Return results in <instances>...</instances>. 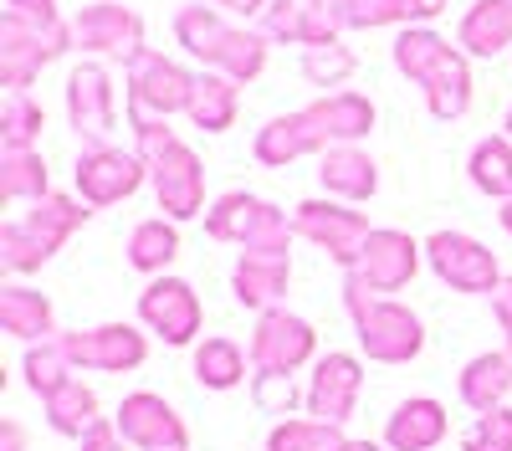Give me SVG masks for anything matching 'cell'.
<instances>
[{"instance_id":"obj_19","label":"cell","mask_w":512,"mask_h":451,"mask_svg":"<svg viewBox=\"0 0 512 451\" xmlns=\"http://www.w3.org/2000/svg\"><path fill=\"white\" fill-rule=\"evenodd\" d=\"M359 359L349 354H328L318 359L313 369V385H308V410H313V421H333V426H344L349 421V410L359 400Z\"/></svg>"},{"instance_id":"obj_44","label":"cell","mask_w":512,"mask_h":451,"mask_svg":"<svg viewBox=\"0 0 512 451\" xmlns=\"http://www.w3.org/2000/svg\"><path fill=\"white\" fill-rule=\"evenodd\" d=\"M210 6H221V11H231V16H262L267 0H210Z\"/></svg>"},{"instance_id":"obj_18","label":"cell","mask_w":512,"mask_h":451,"mask_svg":"<svg viewBox=\"0 0 512 451\" xmlns=\"http://www.w3.org/2000/svg\"><path fill=\"white\" fill-rule=\"evenodd\" d=\"M72 369H134L144 364V334H134L128 323H103V328H88V334H67L62 339Z\"/></svg>"},{"instance_id":"obj_43","label":"cell","mask_w":512,"mask_h":451,"mask_svg":"<svg viewBox=\"0 0 512 451\" xmlns=\"http://www.w3.org/2000/svg\"><path fill=\"white\" fill-rule=\"evenodd\" d=\"M492 303H497V318H502V328H507V354H512V277H502V282H497Z\"/></svg>"},{"instance_id":"obj_33","label":"cell","mask_w":512,"mask_h":451,"mask_svg":"<svg viewBox=\"0 0 512 451\" xmlns=\"http://www.w3.org/2000/svg\"><path fill=\"white\" fill-rule=\"evenodd\" d=\"M47 190V159L36 149H6L0 154V200H41Z\"/></svg>"},{"instance_id":"obj_30","label":"cell","mask_w":512,"mask_h":451,"mask_svg":"<svg viewBox=\"0 0 512 451\" xmlns=\"http://www.w3.org/2000/svg\"><path fill=\"white\" fill-rule=\"evenodd\" d=\"M41 400H47L52 431H62V436H88L98 426V400H93V390L82 380H67V385H57L52 395H41Z\"/></svg>"},{"instance_id":"obj_3","label":"cell","mask_w":512,"mask_h":451,"mask_svg":"<svg viewBox=\"0 0 512 451\" xmlns=\"http://www.w3.org/2000/svg\"><path fill=\"white\" fill-rule=\"evenodd\" d=\"M344 303L359 323V344L369 349V359L379 364H405L420 354L425 334H420V318L410 308H400L395 298H384V293H369V287L349 272L344 282Z\"/></svg>"},{"instance_id":"obj_34","label":"cell","mask_w":512,"mask_h":451,"mask_svg":"<svg viewBox=\"0 0 512 451\" xmlns=\"http://www.w3.org/2000/svg\"><path fill=\"white\" fill-rule=\"evenodd\" d=\"M0 323L16 339H36V334L47 339L52 334V303L41 293H31V287H6L0 293Z\"/></svg>"},{"instance_id":"obj_31","label":"cell","mask_w":512,"mask_h":451,"mask_svg":"<svg viewBox=\"0 0 512 451\" xmlns=\"http://www.w3.org/2000/svg\"><path fill=\"white\" fill-rule=\"evenodd\" d=\"M466 170H472V185L492 200H512V139L507 134H492L472 149L466 159Z\"/></svg>"},{"instance_id":"obj_15","label":"cell","mask_w":512,"mask_h":451,"mask_svg":"<svg viewBox=\"0 0 512 451\" xmlns=\"http://www.w3.org/2000/svg\"><path fill=\"white\" fill-rule=\"evenodd\" d=\"M154 170V195H159V211L169 221H190L200 216L205 205V170H200V154L190 144H175L159 164H149Z\"/></svg>"},{"instance_id":"obj_21","label":"cell","mask_w":512,"mask_h":451,"mask_svg":"<svg viewBox=\"0 0 512 451\" xmlns=\"http://www.w3.org/2000/svg\"><path fill=\"white\" fill-rule=\"evenodd\" d=\"M456 47L466 57H497L512 47V0H477L456 26Z\"/></svg>"},{"instance_id":"obj_42","label":"cell","mask_w":512,"mask_h":451,"mask_svg":"<svg viewBox=\"0 0 512 451\" xmlns=\"http://www.w3.org/2000/svg\"><path fill=\"white\" fill-rule=\"evenodd\" d=\"M77 441H82V451H123V431L108 426V421H98L88 436H77Z\"/></svg>"},{"instance_id":"obj_25","label":"cell","mask_w":512,"mask_h":451,"mask_svg":"<svg viewBox=\"0 0 512 451\" xmlns=\"http://www.w3.org/2000/svg\"><path fill=\"white\" fill-rule=\"evenodd\" d=\"M287 252H241L231 282H236V298L246 308H267L282 298V287H287Z\"/></svg>"},{"instance_id":"obj_23","label":"cell","mask_w":512,"mask_h":451,"mask_svg":"<svg viewBox=\"0 0 512 451\" xmlns=\"http://www.w3.org/2000/svg\"><path fill=\"white\" fill-rule=\"evenodd\" d=\"M262 36L267 41H292V47H328L338 41V31L308 6V0H272L262 11Z\"/></svg>"},{"instance_id":"obj_1","label":"cell","mask_w":512,"mask_h":451,"mask_svg":"<svg viewBox=\"0 0 512 451\" xmlns=\"http://www.w3.org/2000/svg\"><path fill=\"white\" fill-rule=\"evenodd\" d=\"M395 67L425 93V108L436 118L451 123L472 108V67H466V52L451 47L446 36L425 26H405L395 36Z\"/></svg>"},{"instance_id":"obj_16","label":"cell","mask_w":512,"mask_h":451,"mask_svg":"<svg viewBox=\"0 0 512 451\" xmlns=\"http://www.w3.org/2000/svg\"><path fill=\"white\" fill-rule=\"evenodd\" d=\"M420 267V246L405 236V231H369L364 241V257L349 267L369 293H395V287H405Z\"/></svg>"},{"instance_id":"obj_2","label":"cell","mask_w":512,"mask_h":451,"mask_svg":"<svg viewBox=\"0 0 512 451\" xmlns=\"http://www.w3.org/2000/svg\"><path fill=\"white\" fill-rule=\"evenodd\" d=\"M175 36H180V47L190 57L205 62V72H226L231 82H251L267 67V36L246 31V26H231L210 6H185L175 16Z\"/></svg>"},{"instance_id":"obj_41","label":"cell","mask_w":512,"mask_h":451,"mask_svg":"<svg viewBox=\"0 0 512 451\" xmlns=\"http://www.w3.org/2000/svg\"><path fill=\"white\" fill-rule=\"evenodd\" d=\"M6 16H21L26 26H41V31L62 26V16H57V0H6Z\"/></svg>"},{"instance_id":"obj_40","label":"cell","mask_w":512,"mask_h":451,"mask_svg":"<svg viewBox=\"0 0 512 451\" xmlns=\"http://www.w3.org/2000/svg\"><path fill=\"white\" fill-rule=\"evenodd\" d=\"M251 390H256V405L272 410V416H287L297 405V385L287 375H251Z\"/></svg>"},{"instance_id":"obj_26","label":"cell","mask_w":512,"mask_h":451,"mask_svg":"<svg viewBox=\"0 0 512 451\" xmlns=\"http://www.w3.org/2000/svg\"><path fill=\"white\" fill-rule=\"evenodd\" d=\"M308 6H313L333 31H374V26L415 21V16H410V0H308Z\"/></svg>"},{"instance_id":"obj_39","label":"cell","mask_w":512,"mask_h":451,"mask_svg":"<svg viewBox=\"0 0 512 451\" xmlns=\"http://www.w3.org/2000/svg\"><path fill=\"white\" fill-rule=\"evenodd\" d=\"M461 451H512V410H487L477 416V426L461 436Z\"/></svg>"},{"instance_id":"obj_10","label":"cell","mask_w":512,"mask_h":451,"mask_svg":"<svg viewBox=\"0 0 512 451\" xmlns=\"http://www.w3.org/2000/svg\"><path fill=\"white\" fill-rule=\"evenodd\" d=\"M72 41L82 52H103V57H123L134 62L144 47V21L128 11V6H113V0H98V6H82L77 21H72Z\"/></svg>"},{"instance_id":"obj_6","label":"cell","mask_w":512,"mask_h":451,"mask_svg":"<svg viewBox=\"0 0 512 451\" xmlns=\"http://www.w3.org/2000/svg\"><path fill=\"white\" fill-rule=\"evenodd\" d=\"M67 47H77L72 26L41 31V26H26L21 16H0V77H6V93H26L31 77Z\"/></svg>"},{"instance_id":"obj_11","label":"cell","mask_w":512,"mask_h":451,"mask_svg":"<svg viewBox=\"0 0 512 451\" xmlns=\"http://www.w3.org/2000/svg\"><path fill=\"white\" fill-rule=\"evenodd\" d=\"M292 226H297V236L328 246V257L344 262V267H354L364 257V241H369V221L359 211L333 205V200H303L297 216H292Z\"/></svg>"},{"instance_id":"obj_20","label":"cell","mask_w":512,"mask_h":451,"mask_svg":"<svg viewBox=\"0 0 512 451\" xmlns=\"http://www.w3.org/2000/svg\"><path fill=\"white\" fill-rule=\"evenodd\" d=\"M308 118H313V129L323 134V144H354L374 129V103L364 93H349V88H338V93H323L318 103H308Z\"/></svg>"},{"instance_id":"obj_29","label":"cell","mask_w":512,"mask_h":451,"mask_svg":"<svg viewBox=\"0 0 512 451\" xmlns=\"http://www.w3.org/2000/svg\"><path fill=\"white\" fill-rule=\"evenodd\" d=\"M446 436V410L436 400H405L390 416V446L395 451H425Z\"/></svg>"},{"instance_id":"obj_14","label":"cell","mask_w":512,"mask_h":451,"mask_svg":"<svg viewBox=\"0 0 512 451\" xmlns=\"http://www.w3.org/2000/svg\"><path fill=\"white\" fill-rule=\"evenodd\" d=\"M308 354H313V328L303 318H292L282 308L262 313V323H256V334H251L256 375H292Z\"/></svg>"},{"instance_id":"obj_47","label":"cell","mask_w":512,"mask_h":451,"mask_svg":"<svg viewBox=\"0 0 512 451\" xmlns=\"http://www.w3.org/2000/svg\"><path fill=\"white\" fill-rule=\"evenodd\" d=\"M502 231H512V200H502Z\"/></svg>"},{"instance_id":"obj_48","label":"cell","mask_w":512,"mask_h":451,"mask_svg":"<svg viewBox=\"0 0 512 451\" xmlns=\"http://www.w3.org/2000/svg\"><path fill=\"white\" fill-rule=\"evenodd\" d=\"M344 451H379V446H369V441H349Z\"/></svg>"},{"instance_id":"obj_28","label":"cell","mask_w":512,"mask_h":451,"mask_svg":"<svg viewBox=\"0 0 512 451\" xmlns=\"http://www.w3.org/2000/svg\"><path fill=\"white\" fill-rule=\"evenodd\" d=\"M512 390V354H477L472 364H466V375H461V400L472 405V410H497Z\"/></svg>"},{"instance_id":"obj_17","label":"cell","mask_w":512,"mask_h":451,"mask_svg":"<svg viewBox=\"0 0 512 451\" xmlns=\"http://www.w3.org/2000/svg\"><path fill=\"white\" fill-rule=\"evenodd\" d=\"M118 431L139 451H180L185 446V421L159 395H128L118 410Z\"/></svg>"},{"instance_id":"obj_7","label":"cell","mask_w":512,"mask_h":451,"mask_svg":"<svg viewBox=\"0 0 512 451\" xmlns=\"http://www.w3.org/2000/svg\"><path fill=\"white\" fill-rule=\"evenodd\" d=\"M190 93H195V72H185L180 62L159 52H139L128 62V113L175 118L190 108Z\"/></svg>"},{"instance_id":"obj_12","label":"cell","mask_w":512,"mask_h":451,"mask_svg":"<svg viewBox=\"0 0 512 451\" xmlns=\"http://www.w3.org/2000/svg\"><path fill=\"white\" fill-rule=\"evenodd\" d=\"M144 170L149 164L139 154H123L113 144H98V149H82L77 159V190H82V205H113V200H128L139 185H144Z\"/></svg>"},{"instance_id":"obj_36","label":"cell","mask_w":512,"mask_h":451,"mask_svg":"<svg viewBox=\"0 0 512 451\" xmlns=\"http://www.w3.org/2000/svg\"><path fill=\"white\" fill-rule=\"evenodd\" d=\"M354 67H359V57L344 47V41H328V47H308L303 52V77L313 82V88H323V93L344 88V82L354 77Z\"/></svg>"},{"instance_id":"obj_9","label":"cell","mask_w":512,"mask_h":451,"mask_svg":"<svg viewBox=\"0 0 512 451\" xmlns=\"http://www.w3.org/2000/svg\"><path fill=\"white\" fill-rule=\"evenodd\" d=\"M425 252H431V267L456 287V293H497V257L487 252V246L477 236L466 231H436L431 241H425Z\"/></svg>"},{"instance_id":"obj_8","label":"cell","mask_w":512,"mask_h":451,"mask_svg":"<svg viewBox=\"0 0 512 451\" xmlns=\"http://www.w3.org/2000/svg\"><path fill=\"white\" fill-rule=\"evenodd\" d=\"M67 113H72V129L88 139V149L108 144L118 129V103H113V77L98 62H77L67 77Z\"/></svg>"},{"instance_id":"obj_38","label":"cell","mask_w":512,"mask_h":451,"mask_svg":"<svg viewBox=\"0 0 512 451\" xmlns=\"http://www.w3.org/2000/svg\"><path fill=\"white\" fill-rule=\"evenodd\" d=\"M0 134H6V149H31L41 134V103L31 93H6V108H0Z\"/></svg>"},{"instance_id":"obj_35","label":"cell","mask_w":512,"mask_h":451,"mask_svg":"<svg viewBox=\"0 0 512 451\" xmlns=\"http://www.w3.org/2000/svg\"><path fill=\"white\" fill-rule=\"evenodd\" d=\"M195 375H200V385H210V390H231V385L246 375V354H241L231 339H205V344L195 349Z\"/></svg>"},{"instance_id":"obj_22","label":"cell","mask_w":512,"mask_h":451,"mask_svg":"<svg viewBox=\"0 0 512 451\" xmlns=\"http://www.w3.org/2000/svg\"><path fill=\"white\" fill-rule=\"evenodd\" d=\"M323 134L313 129V118L308 108H297V113H282L272 118L262 134H256V159L262 164H292V159H303V154H323Z\"/></svg>"},{"instance_id":"obj_27","label":"cell","mask_w":512,"mask_h":451,"mask_svg":"<svg viewBox=\"0 0 512 451\" xmlns=\"http://www.w3.org/2000/svg\"><path fill=\"white\" fill-rule=\"evenodd\" d=\"M190 123L205 134H226L236 123V82L226 72H195V93H190Z\"/></svg>"},{"instance_id":"obj_37","label":"cell","mask_w":512,"mask_h":451,"mask_svg":"<svg viewBox=\"0 0 512 451\" xmlns=\"http://www.w3.org/2000/svg\"><path fill=\"white\" fill-rule=\"evenodd\" d=\"M349 441L338 436L333 421H287L272 431L267 451H344Z\"/></svg>"},{"instance_id":"obj_45","label":"cell","mask_w":512,"mask_h":451,"mask_svg":"<svg viewBox=\"0 0 512 451\" xmlns=\"http://www.w3.org/2000/svg\"><path fill=\"white\" fill-rule=\"evenodd\" d=\"M441 11H446V0H410V16L415 21H436Z\"/></svg>"},{"instance_id":"obj_24","label":"cell","mask_w":512,"mask_h":451,"mask_svg":"<svg viewBox=\"0 0 512 451\" xmlns=\"http://www.w3.org/2000/svg\"><path fill=\"white\" fill-rule=\"evenodd\" d=\"M323 190L328 195H344V200H369L379 190V175H374V159L359 149V144H333L323 149Z\"/></svg>"},{"instance_id":"obj_46","label":"cell","mask_w":512,"mask_h":451,"mask_svg":"<svg viewBox=\"0 0 512 451\" xmlns=\"http://www.w3.org/2000/svg\"><path fill=\"white\" fill-rule=\"evenodd\" d=\"M0 441H6V451H21V446H26V436H21V426H11V421H6V426H0Z\"/></svg>"},{"instance_id":"obj_4","label":"cell","mask_w":512,"mask_h":451,"mask_svg":"<svg viewBox=\"0 0 512 451\" xmlns=\"http://www.w3.org/2000/svg\"><path fill=\"white\" fill-rule=\"evenodd\" d=\"M88 216H93L88 205H77V200H67V195H41L36 211L6 221V231H0V262H6L11 272L41 267Z\"/></svg>"},{"instance_id":"obj_5","label":"cell","mask_w":512,"mask_h":451,"mask_svg":"<svg viewBox=\"0 0 512 451\" xmlns=\"http://www.w3.org/2000/svg\"><path fill=\"white\" fill-rule=\"evenodd\" d=\"M205 231L216 241H241V252H287V241L297 226H287V216L272 200H256L246 190H231L210 205Z\"/></svg>"},{"instance_id":"obj_49","label":"cell","mask_w":512,"mask_h":451,"mask_svg":"<svg viewBox=\"0 0 512 451\" xmlns=\"http://www.w3.org/2000/svg\"><path fill=\"white\" fill-rule=\"evenodd\" d=\"M502 129H507V139H512V108H507V123H502Z\"/></svg>"},{"instance_id":"obj_13","label":"cell","mask_w":512,"mask_h":451,"mask_svg":"<svg viewBox=\"0 0 512 451\" xmlns=\"http://www.w3.org/2000/svg\"><path fill=\"white\" fill-rule=\"evenodd\" d=\"M139 318L154 328L164 344H190L200 334V298L180 277H154L139 298Z\"/></svg>"},{"instance_id":"obj_32","label":"cell","mask_w":512,"mask_h":451,"mask_svg":"<svg viewBox=\"0 0 512 451\" xmlns=\"http://www.w3.org/2000/svg\"><path fill=\"white\" fill-rule=\"evenodd\" d=\"M175 252H180V231L164 216L139 221L134 231H128V267H139V272H164L169 262H175Z\"/></svg>"}]
</instances>
